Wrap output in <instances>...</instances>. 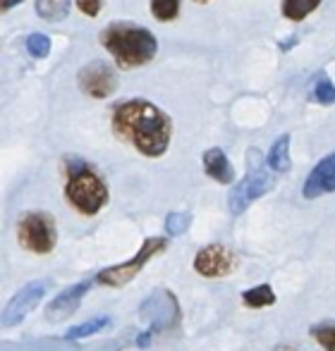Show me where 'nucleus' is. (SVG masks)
I'll list each match as a JSON object with an SVG mask.
<instances>
[{"instance_id":"1","label":"nucleus","mask_w":335,"mask_h":351,"mask_svg":"<svg viewBox=\"0 0 335 351\" xmlns=\"http://www.w3.org/2000/svg\"><path fill=\"white\" fill-rule=\"evenodd\" d=\"M113 132L122 141L132 143L141 156L159 158L170 146L172 122L161 108L144 98H135L113 112Z\"/></svg>"},{"instance_id":"2","label":"nucleus","mask_w":335,"mask_h":351,"mask_svg":"<svg viewBox=\"0 0 335 351\" xmlns=\"http://www.w3.org/2000/svg\"><path fill=\"white\" fill-rule=\"evenodd\" d=\"M101 43L122 70H135V67L146 65L159 53V41L154 34L132 22L111 24L101 34Z\"/></svg>"},{"instance_id":"3","label":"nucleus","mask_w":335,"mask_h":351,"mask_svg":"<svg viewBox=\"0 0 335 351\" xmlns=\"http://www.w3.org/2000/svg\"><path fill=\"white\" fill-rule=\"evenodd\" d=\"M65 196L75 210L82 215H96L108 204V186L96 170L80 158H67V184Z\"/></svg>"},{"instance_id":"4","label":"nucleus","mask_w":335,"mask_h":351,"mask_svg":"<svg viewBox=\"0 0 335 351\" xmlns=\"http://www.w3.org/2000/svg\"><path fill=\"white\" fill-rule=\"evenodd\" d=\"M273 189V175H270L268 162H261L259 151H249V170L242 177L240 184H235V189L230 191V213L233 215H242L254 201H259L264 194Z\"/></svg>"},{"instance_id":"5","label":"nucleus","mask_w":335,"mask_h":351,"mask_svg":"<svg viewBox=\"0 0 335 351\" xmlns=\"http://www.w3.org/2000/svg\"><path fill=\"white\" fill-rule=\"evenodd\" d=\"M17 241L19 246H24L32 254H51L56 249L58 232H56V220L51 213L46 210H32L24 213L17 222Z\"/></svg>"},{"instance_id":"6","label":"nucleus","mask_w":335,"mask_h":351,"mask_svg":"<svg viewBox=\"0 0 335 351\" xmlns=\"http://www.w3.org/2000/svg\"><path fill=\"white\" fill-rule=\"evenodd\" d=\"M165 244H168V241L163 239V237H149V239L141 244L139 254L132 256V258L125 261V263L101 270V273L96 275V282H98V285H106V287H125V285H130V282L141 273V268H144V265L149 263L154 256H159L161 251H165Z\"/></svg>"},{"instance_id":"7","label":"nucleus","mask_w":335,"mask_h":351,"mask_svg":"<svg viewBox=\"0 0 335 351\" xmlns=\"http://www.w3.org/2000/svg\"><path fill=\"white\" fill-rule=\"evenodd\" d=\"M139 313L144 320H149L154 332H161V330H170L177 325V320H180V306H177L175 296L168 289H156L139 306Z\"/></svg>"},{"instance_id":"8","label":"nucleus","mask_w":335,"mask_h":351,"mask_svg":"<svg viewBox=\"0 0 335 351\" xmlns=\"http://www.w3.org/2000/svg\"><path fill=\"white\" fill-rule=\"evenodd\" d=\"M46 291H48V285L41 280L29 282V285H24L19 291H14V296L8 301V306H5V311H3V328H14L17 323H22V320L41 304Z\"/></svg>"},{"instance_id":"9","label":"nucleus","mask_w":335,"mask_h":351,"mask_svg":"<svg viewBox=\"0 0 335 351\" xmlns=\"http://www.w3.org/2000/svg\"><path fill=\"white\" fill-rule=\"evenodd\" d=\"M238 268V258L225 244H209L196 254L194 270L204 278H228Z\"/></svg>"},{"instance_id":"10","label":"nucleus","mask_w":335,"mask_h":351,"mask_svg":"<svg viewBox=\"0 0 335 351\" xmlns=\"http://www.w3.org/2000/svg\"><path fill=\"white\" fill-rule=\"evenodd\" d=\"M80 86L89 98H111L117 91V77L111 65L103 60H93L80 70Z\"/></svg>"},{"instance_id":"11","label":"nucleus","mask_w":335,"mask_h":351,"mask_svg":"<svg viewBox=\"0 0 335 351\" xmlns=\"http://www.w3.org/2000/svg\"><path fill=\"white\" fill-rule=\"evenodd\" d=\"M335 191V153H328L326 158L314 165L309 177L304 180L302 196L304 199H319L323 194H333Z\"/></svg>"},{"instance_id":"12","label":"nucleus","mask_w":335,"mask_h":351,"mask_svg":"<svg viewBox=\"0 0 335 351\" xmlns=\"http://www.w3.org/2000/svg\"><path fill=\"white\" fill-rule=\"evenodd\" d=\"M91 285H93L91 280H84V282H80V285H72V287H67L65 291H60V294H58L56 299L48 304L46 318L51 320V323H58V320L70 318V315L80 308L84 294L91 289Z\"/></svg>"},{"instance_id":"13","label":"nucleus","mask_w":335,"mask_h":351,"mask_svg":"<svg viewBox=\"0 0 335 351\" xmlns=\"http://www.w3.org/2000/svg\"><path fill=\"white\" fill-rule=\"evenodd\" d=\"M201 162H204V172L211 177V180H216L218 184H233L235 170H233V162L228 160L223 148H209V151H204Z\"/></svg>"},{"instance_id":"14","label":"nucleus","mask_w":335,"mask_h":351,"mask_svg":"<svg viewBox=\"0 0 335 351\" xmlns=\"http://www.w3.org/2000/svg\"><path fill=\"white\" fill-rule=\"evenodd\" d=\"M266 162H268V167L273 172H288L290 170V134H280L278 139L273 141Z\"/></svg>"},{"instance_id":"15","label":"nucleus","mask_w":335,"mask_h":351,"mask_svg":"<svg viewBox=\"0 0 335 351\" xmlns=\"http://www.w3.org/2000/svg\"><path fill=\"white\" fill-rule=\"evenodd\" d=\"M321 3L323 0H283L280 12H283V17L290 19V22H302V19H307Z\"/></svg>"},{"instance_id":"16","label":"nucleus","mask_w":335,"mask_h":351,"mask_svg":"<svg viewBox=\"0 0 335 351\" xmlns=\"http://www.w3.org/2000/svg\"><path fill=\"white\" fill-rule=\"evenodd\" d=\"M70 12V0H36V14L43 22H62Z\"/></svg>"},{"instance_id":"17","label":"nucleus","mask_w":335,"mask_h":351,"mask_svg":"<svg viewBox=\"0 0 335 351\" xmlns=\"http://www.w3.org/2000/svg\"><path fill=\"white\" fill-rule=\"evenodd\" d=\"M242 301L247 308H266V306L275 304V291L270 289V285H259V287H254V289L244 291Z\"/></svg>"},{"instance_id":"18","label":"nucleus","mask_w":335,"mask_h":351,"mask_svg":"<svg viewBox=\"0 0 335 351\" xmlns=\"http://www.w3.org/2000/svg\"><path fill=\"white\" fill-rule=\"evenodd\" d=\"M108 315H98V318H91V320H86V323H80V325H75L72 330H67V335L65 337L67 339H82V337H91V335H96V332H101L103 328H108Z\"/></svg>"},{"instance_id":"19","label":"nucleus","mask_w":335,"mask_h":351,"mask_svg":"<svg viewBox=\"0 0 335 351\" xmlns=\"http://www.w3.org/2000/svg\"><path fill=\"white\" fill-rule=\"evenodd\" d=\"M312 96H314V101L321 103V106H333L335 103V84L328 77H316L314 79Z\"/></svg>"},{"instance_id":"20","label":"nucleus","mask_w":335,"mask_h":351,"mask_svg":"<svg viewBox=\"0 0 335 351\" xmlns=\"http://www.w3.org/2000/svg\"><path fill=\"white\" fill-rule=\"evenodd\" d=\"M151 14L159 22H172L180 14V0H151Z\"/></svg>"},{"instance_id":"21","label":"nucleus","mask_w":335,"mask_h":351,"mask_svg":"<svg viewBox=\"0 0 335 351\" xmlns=\"http://www.w3.org/2000/svg\"><path fill=\"white\" fill-rule=\"evenodd\" d=\"M192 225V215L189 213H168L165 217V232L170 237H180L189 230Z\"/></svg>"},{"instance_id":"22","label":"nucleus","mask_w":335,"mask_h":351,"mask_svg":"<svg viewBox=\"0 0 335 351\" xmlns=\"http://www.w3.org/2000/svg\"><path fill=\"white\" fill-rule=\"evenodd\" d=\"M27 51L32 58L43 60V58L51 53V38H48L46 34H32V36L27 38Z\"/></svg>"},{"instance_id":"23","label":"nucleus","mask_w":335,"mask_h":351,"mask_svg":"<svg viewBox=\"0 0 335 351\" xmlns=\"http://www.w3.org/2000/svg\"><path fill=\"white\" fill-rule=\"evenodd\" d=\"M314 337H316V342L321 344L326 351H335V323H319L316 328L312 330Z\"/></svg>"},{"instance_id":"24","label":"nucleus","mask_w":335,"mask_h":351,"mask_svg":"<svg viewBox=\"0 0 335 351\" xmlns=\"http://www.w3.org/2000/svg\"><path fill=\"white\" fill-rule=\"evenodd\" d=\"M77 8H80L86 17H96V14L101 12V0H77Z\"/></svg>"},{"instance_id":"25","label":"nucleus","mask_w":335,"mask_h":351,"mask_svg":"<svg viewBox=\"0 0 335 351\" xmlns=\"http://www.w3.org/2000/svg\"><path fill=\"white\" fill-rule=\"evenodd\" d=\"M22 0H3V12H8V10H12L14 5H19Z\"/></svg>"},{"instance_id":"26","label":"nucleus","mask_w":335,"mask_h":351,"mask_svg":"<svg viewBox=\"0 0 335 351\" xmlns=\"http://www.w3.org/2000/svg\"><path fill=\"white\" fill-rule=\"evenodd\" d=\"M194 3H209V0H194Z\"/></svg>"}]
</instances>
